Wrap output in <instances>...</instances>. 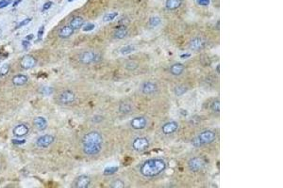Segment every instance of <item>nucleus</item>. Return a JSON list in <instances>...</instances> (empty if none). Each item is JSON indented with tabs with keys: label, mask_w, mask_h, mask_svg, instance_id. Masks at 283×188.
Instances as JSON below:
<instances>
[{
	"label": "nucleus",
	"mask_w": 283,
	"mask_h": 188,
	"mask_svg": "<svg viewBox=\"0 0 283 188\" xmlns=\"http://www.w3.org/2000/svg\"><path fill=\"white\" fill-rule=\"evenodd\" d=\"M37 64V60L36 59L31 56V55H26L21 59L20 61V65L23 69H32L33 67H35V65Z\"/></svg>",
	"instance_id": "13"
},
{
	"label": "nucleus",
	"mask_w": 283,
	"mask_h": 188,
	"mask_svg": "<svg viewBox=\"0 0 283 188\" xmlns=\"http://www.w3.org/2000/svg\"><path fill=\"white\" fill-rule=\"evenodd\" d=\"M140 91L144 95H152L159 91V87L155 82L144 81L140 86Z\"/></svg>",
	"instance_id": "7"
},
{
	"label": "nucleus",
	"mask_w": 283,
	"mask_h": 188,
	"mask_svg": "<svg viewBox=\"0 0 283 188\" xmlns=\"http://www.w3.org/2000/svg\"><path fill=\"white\" fill-rule=\"evenodd\" d=\"M28 77L25 74H17L13 78V84L17 87L26 85L28 83Z\"/></svg>",
	"instance_id": "22"
},
{
	"label": "nucleus",
	"mask_w": 283,
	"mask_h": 188,
	"mask_svg": "<svg viewBox=\"0 0 283 188\" xmlns=\"http://www.w3.org/2000/svg\"><path fill=\"white\" fill-rule=\"evenodd\" d=\"M136 50V47L134 45H125L124 47H122L120 50V54L123 56H127L131 54L132 52H134Z\"/></svg>",
	"instance_id": "24"
},
{
	"label": "nucleus",
	"mask_w": 283,
	"mask_h": 188,
	"mask_svg": "<svg viewBox=\"0 0 283 188\" xmlns=\"http://www.w3.org/2000/svg\"><path fill=\"white\" fill-rule=\"evenodd\" d=\"M43 33H44V26H41V27L38 30V34H37V38L38 39L36 40V42H38V41H40L42 40Z\"/></svg>",
	"instance_id": "34"
},
{
	"label": "nucleus",
	"mask_w": 283,
	"mask_h": 188,
	"mask_svg": "<svg viewBox=\"0 0 283 188\" xmlns=\"http://www.w3.org/2000/svg\"><path fill=\"white\" fill-rule=\"evenodd\" d=\"M179 130V123L175 120L167 121L161 126V132L165 135H170L175 134Z\"/></svg>",
	"instance_id": "12"
},
{
	"label": "nucleus",
	"mask_w": 283,
	"mask_h": 188,
	"mask_svg": "<svg viewBox=\"0 0 283 188\" xmlns=\"http://www.w3.org/2000/svg\"><path fill=\"white\" fill-rule=\"evenodd\" d=\"M91 178L88 175L78 176L74 182V186L77 188H87L91 184Z\"/></svg>",
	"instance_id": "14"
},
{
	"label": "nucleus",
	"mask_w": 283,
	"mask_h": 188,
	"mask_svg": "<svg viewBox=\"0 0 283 188\" xmlns=\"http://www.w3.org/2000/svg\"><path fill=\"white\" fill-rule=\"evenodd\" d=\"M12 3V0H1L0 1V9H3L7 6H9Z\"/></svg>",
	"instance_id": "36"
},
{
	"label": "nucleus",
	"mask_w": 283,
	"mask_h": 188,
	"mask_svg": "<svg viewBox=\"0 0 283 188\" xmlns=\"http://www.w3.org/2000/svg\"><path fill=\"white\" fill-rule=\"evenodd\" d=\"M183 3V0H166L165 9L168 11L178 10Z\"/></svg>",
	"instance_id": "18"
},
{
	"label": "nucleus",
	"mask_w": 283,
	"mask_h": 188,
	"mask_svg": "<svg viewBox=\"0 0 283 188\" xmlns=\"http://www.w3.org/2000/svg\"><path fill=\"white\" fill-rule=\"evenodd\" d=\"M188 91V87H186L185 86L183 85H180V86H177L175 88H174V92L177 96H182L184 95V94Z\"/></svg>",
	"instance_id": "27"
},
{
	"label": "nucleus",
	"mask_w": 283,
	"mask_h": 188,
	"mask_svg": "<svg viewBox=\"0 0 283 188\" xmlns=\"http://www.w3.org/2000/svg\"><path fill=\"white\" fill-rule=\"evenodd\" d=\"M10 65L9 64H5L3 65L1 68H0V76H4L6 75L9 72H10Z\"/></svg>",
	"instance_id": "32"
},
{
	"label": "nucleus",
	"mask_w": 283,
	"mask_h": 188,
	"mask_svg": "<svg viewBox=\"0 0 283 188\" xmlns=\"http://www.w3.org/2000/svg\"><path fill=\"white\" fill-rule=\"evenodd\" d=\"M126 186L124 181L121 179H115L114 181H112L109 184V187L111 188H124Z\"/></svg>",
	"instance_id": "28"
},
{
	"label": "nucleus",
	"mask_w": 283,
	"mask_h": 188,
	"mask_svg": "<svg viewBox=\"0 0 283 188\" xmlns=\"http://www.w3.org/2000/svg\"><path fill=\"white\" fill-rule=\"evenodd\" d=\"M84 25V19L80 16H76L74 18H72V20L70 21L69 26L74 29V30H78L79 28H81Z\"/></svg>",
	"instance_id": "20"
},
{
	"label": "nucleus",
	"mask_w": 283,
	"mask_h": 188,
	"mask_svg": "<svg viewBox=\"0 0 283 188\" xmlns=\"http://www.w3.org/2000/svg\"><path fill=\"white\" fill-rule=\"evenodd\" d=\"M29 132V128L27 124L25 123H21V124H18L14 127L13 133V134L16 136V137H23L25 135H27Z\"/></svg>",
	"instance_id": "15"
},
{
	"label": "nucleus",
	"mask_w": 283,
	"mask_h": 188,
	"mask_svg": "<svg viewBox=\"0 0 283 188\" xmlns=\"http://www.w3.org/2000/svg\"><path fill=\"white\" fill-rule=\"evenodd\" d=\"M148 123V120L144 116H138L133 118L130 120V127L133 130L136 131H140V130H144V128H146Z\"/></svg>",
	"instance_id": "11"
},
{
	"label": "nucleus",
	"mask_w": 283,
	"mask_h": 188,
	"mask_svg": "<svg viewBox=\"0 0 283 188\" xmlns=\"http://www.w3.org/2000/svg\"><path fill=\"white\" fill-rule=\"evenodd\" d=\"M128 32H129L128 27L126 26H121L118 28H116V30L113 33V38L117 40H122L128 35Z\"/></svg>",
	"instance_id": "21"
},
{
	"label": "nucleus",
	"mask_w": 283,
	"mask_h": 188,
	"mask_svg": "<svg viewBox=\"0 0 283 188\" xmlns=\"http://www.w3.org/2000/svg\"><path fill=\"white\" fill-rule=\"evenodd\" d=\"M94 28V25L93 24H86L84 26H83V31L85 32H88V31H91Z\"/></svg>",
	"instance_id": "37"
},
{
	"label": "nucleus",
	"mask_w": 283,
	"mask_h": 188,
	"mask_svg": "<svg viewBox=\"0 0 283 188\" xmlns=\"http://www.w3.org/2000/svg\"><path fill=\"white\" fill-rule=\"evenodd\" d=\"M160 23H161V20H160L159 17H158V16H153V17H151V18L149 19V21H148V27H149V28H155V27H157L158 26H159Z\"/></svg>",
	"instance_id": "25"
},
{
	"label": "nucleus",
	"mask_w": 283,
	"mask_h": 188,
	"mask_svg": "<svg viewBox=\"0 0 283 188\" xmlns=\"http://www.w3.org/2000/svg\"><path fill=\"white\" fill-rule=\"evenodd\" d=\"M185 71V66L182 63H174L170 66L169 68V72L172 75L174 76H180Z\"/></svg>",
	"instance_id": "16"
},
{
	"label": "nucleus",
	"mask_w": 283,
	"mask_h": 188,
	"mask_svg": "<svg viewBox=\"0 0 283 188\" xmlns=\"http://www.w3.org/2000/svg\"><path fill=\"white\" fill-rule=\"evenodd\" d=\"M205 167V160L202 157H193L188 161V168L190 171L195 173L200 171Z\"/></svg>",
	"instance_id": "8"
},
{
	"label": "nucleus",
	"mask_w": 283,
	"mask_h": 188,
	"mask_svg": "<svg viewBox=\"0 0 283 188\" xmlns=\"http://www.w3.org/2000/svg\"><path fill=\"white\" fill-rule=\"evenodd\" d=\"M30 22H31V18H27V19L23 20V21H22V22H20V23H19V25L16 26V29H17V28H20V27H22V26H24L28 25Z\"/></svg>",
	"instance_id": "35"
},
{
	"label": "nucleus",
	"mask_w": 283,
	"mask_h": 188,
	"mask_svg": "<svg viewBox=\"0 0 283 188\" xmlns=\"http://www.w3.org/2000/svg\"><path fill=\"white\" fill-rule=\"evenodd\" d=\"M118 13L117 12H110V13H108L106 14L104 17H103V21L104 22H110V21H113V19H115L117 17Z\"/></svg>",
	"instance_id": "30"
},
{
	"label": "nucleus",
	"mask_w": 283,
	"mask_h": 188,
	"mask_svg": "<svg viewBox=\"0 0 283 188\" xmlns=\"http://www.w3.org/2000/svg\"><path fill=\"white\" fill-rule=\"evenodd\" d=\"M33 37H34L33 34H29V35H28V36L26 37V40H31L33 39Z\"/></svg>",
	"instance_id": "42"
},
{
	"label": "nucleus",
	"mask_w": 283,
	"mask_h": 188,
	"mask_svg": "<svg viewBox=\"0 0 283 188\" xmlns=\"http://www.w3.org/2000/svg\"><path fill=\"white\" fill-rule=\"evenodd\" d=\"M188 46H189L190 50L198 52V51H201L206 46V40L202 37H194L189 41Z\"/></svg>",
	"instance_id": "10"
},
{
	"label": "nucleus",
	"mask_w": 283,
	"mask_h": 188,
	"mask_svg": "<svg viewBox=\"0 0 283 188\" xmlns=\"http://www.w3.org/2000/svg\"><path fill=\"white\" fill-rule=\"evenodd\" d=\"M52 5H53V2H51V1H48V2H46V3H44L43 4V9H42V11L43 12H44V11H47V10H49L51 7H52Z\"/></svg>",
	"instance_id": "38"
},
{
	"label": "nucleus",
	"mask_w": 283,
	"mask_h": 188,
	"mask_svg": "<svg viewBox=\"0 0 283 188\" xmlns=\"http://www.w3.org/2000/svg\"><path fill=\"white\" fill-rule=\"evenodd\" d=\"M33 125L38 131H43L47 127V120L43 117H36L33 119Z\"/></svg>",
	"instance_id": "17"
},
{
	"label": "nucleus",
	"mask_w": 283,
	"mask_h": 188,
	"mask_svg": "<svg viewBox=\"0 0 283 188\" xmlns=\"http://www.w3.org/2000/svg\"><path fill=\"white\" fill-rule=\"evenodd\" d=\"M103 145V135L97 131H91L85 134L81 139V150L85 155L90 157L98 155L102 152Z\"/></svg>",
	"instance_id": "1"
},
{
	"label": "nucleus",
	"mask_w": 283,
	"mask_h": 188,
	"mask_svg": "<svg viewBox=\"0 0 283 188\" xmlns=\"http://www.w3.org/2000/svg\"><path fill=\"white\" fill-rule=\"evenodd\" d=\"M41 92L43 94V95H50V94L53 92V88L50 87H43L41 89Z\"/></svg>",
	"instance_id": "33"
},
{
	"label": "nucleus",
	"mask_w": 283,
	"mask_h": 188,
	"mask_svg": "<svg viewBox=\"0 0 283 188\" xmlns=\"http://www.w3.org/2000/svg\"><path fill=\"white\" fill-rule=\"evenodd\" d=\"M55 141V137L51 134H43L41 135L40 137H38L35 141V144L37 147L42 148V149H45L48 148L49 146H51Z\"/></svg>",
	"instance_id": "9"
},
{
	"label": "nucleus",
	"mask_w": 283,
	"mask_h": 188,
	"mask_svg": "<svg viewBox=\"0 0 283 188\" xmlns=\"http://www.w3.org/2000/svg\"><path fill=\"white\" fill-rule=\"evenodd\" d=\"M210 110L215 113V114H219L220 112V102H219V99L218 98H215L211 103H210Z\"/></svg>",
	"instance_id": "26"
},
{
	"label": "nucleus",
	"mask_w": 283,
	"mask_h": 188,
	"mask_svg": "<svg viewBox=\"0 0 283 188\" xmlns=\"http://www.w3.org/2000/svg\"><path fill=\"white\" fill-rule=\"evenodd\" d=\"M133 110L132 105L129 102H122L119 106V112L122 114H129Z\"/></svg>",
	"instance_id": "23"
},
{
	"label": "nucleus",
	"mask_w": 283,
	"mask_h": 188,
	"mask_svg": "<svg viewBox=\"0 0 283 188\" xmlns=\"http://www.w3.org/2000/svg\"><path fill=\"white\" fill-rule=\"evenodd\" d=\"M102 59V56L99 52L93 50H88L80 53L78 55V60L83 65H90L96 62H99Z\"/></svg>",
	"instance_id": "4"
},
{
	"label": "nucleus",
	"mask_w": 283,
	"mask_h": 188,
	"mask_svg": "<svg viewBox=\"0 0 283 188\" xmlns=\"http://www.w3.org/2000/svg\"><path fill=\"white\" fill-rule=\"evenodd\" d=\"M137 68H138V63L134 60H130L126 64V69L128 71H135Z\"/></svg>",
	"instance_id": "31"
},
{
	"label": "nucleus",
	"mask_w": 283,
	"mask_h": 188,
	"mask_svg": "<svg viewBox=\"0 0 283 188\" xmlns=\"http://www.w3.org/2000/svg\"><path fill=\"white\" fill-rule=\"evenodd\" d=\"M22 1H23V0H17V1H15V2H13V7H15V6H17V5H18V4H19V3H20V2H22Z\"/></svg>",
	"instance_id": "43"
},
{
	"label": "nucleus",
	"mask_w": 283,
	"mask_h": 188,
	"mask_svg": "<svg viewBox=\"0 0 283 188\" xmlns=\"http://www.w3.org/2000/svg\"><path fill=\"white\" fill-rule=\"evenodd\" d=\"M117 171H118V167H106L104 169L103 174L106 175V176H110V175L115 174Z\"/></svg>",
	"instance_id": "29"
},
{
	"label": "nucleus",
	"mask_w": 283,
	"mask_h": 188,
	"mask_svg": "<svg viewBox=\"0 0 283 188\" xmlns=\"http://www.w3.org/2000/svg\"><path fill=\"white\" fill-rule=\"evenodd\" d=\"M68 1H73V0H68Z\"/></svg>",
	"instance_id": "44"
},
{
	"label": "nucleus",
	"mask_w": 283,
	"mask_h": 188,
	"mask_svg": "<svg viewBox=\"0 0 283 188\" xmlns=\"http://www.w3.org/2000/svg\"><path fill=\"white\" fill-rule=\"evenodd\" d=\"M167 168V164L162 158H150L145 160L140 167V174L148 179L159 176Z\"/></svg>",
	"instance_id": "2"
},
{
	"label": "nucleus",
	"mask_w": 283,
	"mask_h": 188,
	"mask_svg": "<svg viewBox=\"0 0 283 188\" xmlns=\"http://www.w3.org/2000/svg\"><path fill=\"white\" fill-rule=\"evenodd\" d=\"M12 142L13 143V144H15V145H23V144H25L26 143V140H18V139H13L12 140Z\"/></svg>",
	"instance_id": "40"
},
{
	"label": "nucleus",
	"mask_w": 283,
	"mask_h": 188,
	"mask_svg": "<svg viewBox=\"0 0 283 188\" xmlns=\"http://www.w3.org/2000/svg\"><path fill=\"white\" fill-rule=\"evenodd\" d=\"M196 2L200 6H208L210 4V0H196Z\"/></svg>",
	"instance_id": "39"
},
{
	"label": "nucleus",
	"mask_w": 283,
	"mask_h": 188,
	"mask_svg": "<svg viewBox=\"0 0 283 188\" xmlns=\"http://www.w3.org/2000/svg\"><path fill=\"white\" fill-rule=\"evenodd\" d=\"M131 146H132V149L135 152L143 153V152L146 151L149 148L150 141L145 136H138V137L134 138V140L132 141V143H131Z\"/></svg>",
	"instance_id": "5"
},
{
	"label": "nucleus",
	"mask_w": 283,
	"mask_h": 188,
	"mask_svg": "<svg viewBox=\"0 0 283 188\" xmlns=\"http://www.w3.org/2000/svg\"><path fill=\"white\" fill-rule=\"evenodd\" d=\"M216 137H217V135L214 131L205 130V131L199 133L196 136H195L192 139V145L196 148L210 145L216 140Z\"/></svg>",
	"instance_id": "3"
},
{
	"label": "nucleus",
	"mask_w": 283,
	"mask_h": 188,
	"mask_svg": "<svg viewBox=\"0 0 283 188\" xmlns=\"http://www.w3.org/2000/svg\"><path fill=\"white\" fill-rule=\"evenodd\" d=\"M75 30L70 26H64L59 30V36L62 39H68L74 34Z\"/></svg>",
	"instance_id": "19"
},
{
	"label": "nucleus",
	"mask_w": 283,
	"mask_h": 188,
	"mask_svg": "<svg viewBox=\"0 0 283 188\" xmlns=\"http://www.w3.org/2000/svg\"><path fill=\"white\" fill-rule=\"evenodd\" d=\"M76 94L70 90V89H65L63 90V92L60 93V95L58 97V101L60 104L62 105H64V106H67V105H71L73 103L76 102Z\"/></svg>",
	"instance_id": "6"
},
{
	"label": "nucleus",
	"mask_w": 283,
	"mask_h": 188,
	"mask_svg": "<svg viewBox=\"0 0 283 188\" xmlns=\"http://www.w3.org/2000/svg\"><path fill=\"white\" fill-rule=\"evenodd\" d=\"M22 45H23V47L25 49H27V48H28V47L30 46V42H29V40H23V42H22Z\"/></svg>",
	"instance_id": "41"
}]
</instances>
